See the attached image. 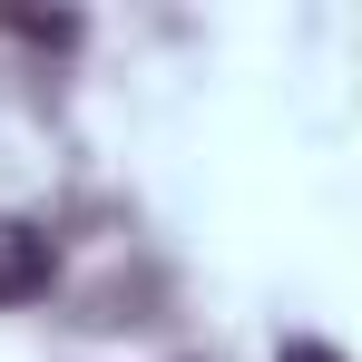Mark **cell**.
Instances as JSON below:
<instances>
[{
  "mask_svg": "<svg viewBox=\"0 0 362 362\" xmlns=\"http://www.w3.org/2000/svg\"><path fill=\"white\" fill-rule=\"evenodd\" d=\"M10 30H20V40H49V49L78 40V20H69V10H49V20H40V10H10Z\"/></svg>",
  "mask_w": 362,
  "mask_h": 362,
  "instance_id": "7a4b0ae2",
  "label": "cell"
},
{
  "mask_svg": "<svg viewBox=\"0 0 362 362\" xmlns=\"http://www.w3.org/2000/svg\"><path fill=\"white\" fill-rule=\"evenodd\" d=\"M49 274H59V245H49V226L0 216V303H40V294H49Z\"/></svg>",
  "mask_w": 362,
  "mask_h": 362,
  "instance_id": "6da1fadb",
  "label": "cell"
},
{
  "mask_svg": "<svg viewBox=\"0 0 362 362\" xmlns=\"http://www.w3.org/2000/svg\"><path fill=\"white\" fill-rule=\"evenodd\" d=\"M274 362H343V353H333V343H284Z\"/></svg>",
  "mask_w": 362,
  "mask_h": 362,
  "instance_id": "3957f363",
  "label": "cell"
}]
</instances>
